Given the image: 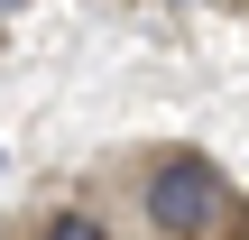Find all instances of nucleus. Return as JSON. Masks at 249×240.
<instances>
[{"mask_svg":"<svg viewBox=\"0 0 249 240\" xmlns=\"http://www.w3.org/2000/svg\"><path fill=\"white\" fill-rule=\"evenodd\" d=\"M139 194H148V222L166 240H222L231 231V185H222L213 157H157Z\"/></svg>","mask_w":249,"mask_h":240,"instance_id":"nucleus-1","label":"nucleus"},{"mask_svg":"<svg viewBox=\"0 0 249 240\" xmlns=\"http://www.w3.org/2000/svg\"><path fill=\"white\" fill-rule=\"evenodd\" d=\"M46 240H111V231H102L92 213H55V222H46Z\"/></svg>","mask_w":249,"mask_h":240,"instance_id":"nucleus-2","label":"nucleus"},{"mask_svg":"<svg viewBox=\"0 0 249 240\" xmlns=\"http://www.w3.org/2000/svg\"><path fill=\"white\" fill-rule=\"evenodd\" d=\"M0 9H18V0H0Z\"/></svg>","mask_w":249,"mask_h":240,"instance_id":"nucleus-3","label":"nucleus"}]
</instances>
